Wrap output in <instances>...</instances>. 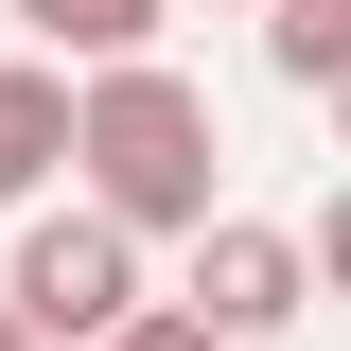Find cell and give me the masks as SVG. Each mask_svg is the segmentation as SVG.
<instances>
[{
	"label": "cell",
	"mask_w": 351,
	"mask_h": 351,
	"mask_svg": "<svg viewBox=\"0 0 351 351\" xmlns=\"http://www.w3.org/2000/svg\"><path fill=\"white\" fill-rule=\"evenodd\" d=\"M263 18V71L281 88H351V0H246Z\"/></svg>",
	"instance_id": "8992f818"
},
{
	"label": "cell",
	"mask_w": 351,
	"mask_h": 351,
	"mask_svg": "<svg viewBox=\"0 0 351 351\" xmlns=\"http://www.w3.org/2000/svg\"><path fill=\"white\" fill-rule=\"evenodd\" d=\"M106 351H211V334H193V316H176V299H141V316H123V334H106Z\"/></svg>",
	"instance_id": "52a82bcc"
},
{
	"label": "cell",
	"mask_w": 351,
	"mask_h": 351,
	"mask_svg": "<svg viewBox=\"0 0 351 351\" xmlns=\"http://www.w3.org/2000/svg\"><path fill=\"white\" fill-rule=\"evenodd\" d=\"M141 299H158V281H141V246H123L106 211H18V263H0L18 351H106Z\"/></svg>",
	"instance_id": "7a4b0ae2"
},
{
	"label": "cell",
	"mask_w": 351,
	"mask_h": 351,
	"mask_svg": "<svg viewBox=\"0 0 351 351\" xmlns=\"http://www.w3.org/2000/svg\"><path fill=\"white\" fill-rule=\"evenodd\" d=\"M0 18H18V53H36V71H141L176 0H0Z\"/></svg>",
	"instance_id": "5b68a950"
},
{
	"label": "cell",
	"mask_w": 351,
	"mask_h": 351,
	"mask_svg": "<svg viewBox=\"0 0 351 351\" xmlns=\"http://www.w3.org/2000/svg\"><path fill=\"white\" fill-rule=\"evenodd\" d=\"M0 351H18V316H0Z\"/></svg>",
	"instance_id": "ba28073f"
},
{
	"label": "cell",
	"mask_w": 351,
	"mask_h": 351,
	"mask_svg": "<svg viewBox=\"0 0 351 351\" xmlns=\"http://www.w3.org/2000/svg\"><path fill=\"white\" fill-rule=\"evenodd\" d=\"M53 176H71V71L0 53V211H53Z\"/></svg>",
	"instance_id": "277c9868"
},
{
	"label": "cell",
	"mask_w": 351,
	"mask_h": 351,
	"mask_svg": "<svg viewBox=\"0 0 351 351\" xmlns=\"http://www.w3.org/2000/svg\"><path fill=\"white\" fill-rule=\"evenodd\" d=\"M71 211H106L123 246H193L228 211V123H211V88L176 53L71 71Z\"/></svg>",
	"instance_id": "6da1fadb"
},
{
	"label": "cell",
	"mask_w": 351,
	"mask_h": 351,
	"mask_svg": "<svg viewBox=\"0 0 351 351\" xmlns=\"http://www.w3.org/2000/svg\"><path fill=\"white\" fill-rule=\"evenodd\" d=\"M176 316H193L211 351L299 334V316H316V263H299V228H281V211H211V228H193V263H176Z\"/></svg>",
	"instance_id": "3957f363"
}]
</instances>
